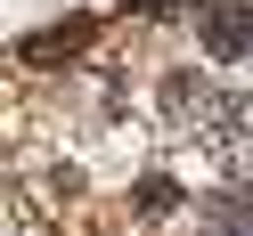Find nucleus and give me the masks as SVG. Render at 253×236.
<instances>
[{"mask_svg":"<svg viewBox=\"0 0 253 236\" xmlns=\"http://www.w3.org/2000/svg\"><path fill=\"white\" fill-rule=\"evenodd\" d=\"M196 41L212 57H253V0H204Z\"/></svg>","mask_w":253,"mask_h":236,"instance_id":"f257e3e1","label":"nucleus"},{"mask_svg":"<svg viewBox=\"0 0 253 236\" xmlns=\"http://www.w3.org/2000/svg\"><path fill=\"white\" fill-rule=\"evenodd\" d=\"M204 236H253V179L220 187V196L204 203Z\"/></svg>","mask_w":253,"mask_h":236,"instance_id":"f03ea898","label":"nucleus"},{"mask_svg":"<svg viewBox=\"0 0 253 236\" xmlns=\"http://www.w3.org/2000/svg\"><path fill=\"white\" fill-rule=\"evenodd\" d=\"M82 41H90V17H74V25H49V33L33 41V57H41V66H49V57H74V49H82Z\"/></svg>","mask_w":253,"mask_h":236,"instance_id":"7ed1b4c3","label":"nucleus"}]
</instances>
